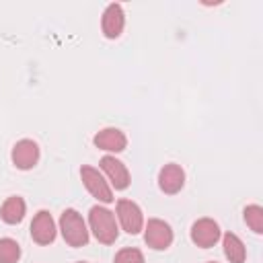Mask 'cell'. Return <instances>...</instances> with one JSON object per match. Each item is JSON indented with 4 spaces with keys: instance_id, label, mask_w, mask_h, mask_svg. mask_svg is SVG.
I'll return each mask as SVG.
<instances>
[{
    "instance_id": "obj_1",
    "label": "cell",
    "mask_w": 263,
    "mask_h": 263,
    "mask_svg": "<svg viewBox=\"0 0 263 263\" xmlns=\"http://www.w3.org/2000/svg\"><path fill=\"white\" fill-rule=\"evenodd\" d=\"M88 224H90V230L95 234V238L103 245H111L117 240V222H115V216L113 212H109L107 208L103 205H92L90 212H88Z\"/></svg>"
},
{
    "instance_id": "obj_2",
    "label": "cell",
    "mask_w": 263,
    "mask_h": 263,
    "mask_svg": "<svg viewBox=\"0 0 263 263\" xmlns=\"http://www.w3.org/2000/svg\"><path fill=\"white\" fill-rule=\"evenodd\" d=\"M60 232L64 236V240L70 245V247H82L88 242V230H86V224L82 220V216L68 208L62 212L60 216Z\"/></svg>"
},
{
    "instance_id": "obj_3",
    "label": "cell",
    "mask_w": 263,
    "mask_h": 263,
    "mask_svg": "<svg viewBox=\"0 0 263 263\" xmlns=\"http://www.w3.org/2000/svg\"><path fill=\"white\" fill-rule=\"evenodd\" d=\"M80 179H82L84 187L88 189V193H90L95 199H99V201H103V203H111V201H113V191H111V187L107 185L105 177H103L97 168L84 164V166L80 168Z\"/></svg>"
},
{
    "instance_id": "obj_4",
    "label": "cell",
    "mask_w": 263,
    "mask_h": 263,
    "mask_svg": "<svg viewBox=\"0 0 263 263\" xmlns=\"http://www.w3.org/2000/svg\"><path fill=\"white\" fill-rule=\"evenodd\" d=\"M144 240L150 249L154 251H164L171 247L173 242V230L171 226L164 222V220H158V218H152L148 220L146 224V230H144Z\"/></svg>"
},
{
    "instance_id": "obj_5",
    "label": "cell",
    "mask_w": 263,
    "mask_h": 263,
    "mask_svg": "<svg viewBox=\"0 0 263 263\" xmlns=\"http://www.w3.org/2000/svg\"><path fill=\"white\" fill-rule=\"evenodd\" d=\"M117 218H119V224L121 228L127 232V234H138L144 226V216H142V210L136 201L132 199H119L117 201Z\"/></svg>"
},
{
    "instance_id": "obj_6",
    "label": "cell",
    "mask_w": 263,
    "mask_h": 263,
    "mask_svg": "<svg viewBox=\"0 0 263 263\" xmlns=\"http://www.w3.org/2000/svg\"><path fill=\"white\" fill-rule=\"evenodd\" d=\"M10 158H12V164L21 171H29L37 164L39 160V146L33 142V140H18L14 146H12V152H10Z\"/></svg>"
},
{
    "instance_id": "obj_7",
    "label": "cell",
    "mask_w": 263,
    "mask_h": 263,
    "mask_svg": "<svg viewBox=\"0 0 263 263\" xmlns=\"http://www.w3.org/2000/svg\"><path fill=\"white\" fill-rule=\"evenodd\" d=\"M220 238V226L212 220V218H199L193 222L191 226V240L201 247V249H208L212 245H216Z\"/></svg>"
},
{
    "instance_id": "obj_8",
    "label": "cell",
    "mask_w": 263,
    "mask_h": 263,
    "mask_svg": "<svg viewBox=\"0 0 263 263\" xmlns=\"http://www.w3.org/2000/svg\"><path fill=\"white\" fill-rule=\"evenodd\" d=\"M31 238L37 245L53 242V238H55V222H53L49 212H45V210L37 212V216L31 222Z\"/></svg>"
},
{
    "instance_id": "obj_9",
    "label": "cell",
    "mask_w": 263,
    "mask_h": 263,
    "mask_svg": "<svg viewBox=\"0 0 263 263\" xmlns=\"http://www.w3.org/2000/svg\"><path fill=\"white\" fill-rule=\"evenodd\" d=\"M92 142H95V146L99 150H105V152H121L127 146L125 134L121 129H117V127H105V129H101L99 134H95Z\"/></svg>"
},
{
    "instance_id": "obj_10",
    "label": "cell",
    "mask_w": 263,
    "mask_h": 263,
    "mask_svg": "<svg viewBox=\"0 0 263 263\" xmlns=\"http://www.w3.org/2000/svg\"><path fill=\"white\" fill-rule=\"evenodd\" d=\"M101 168H103V173L107 175V179L111 181V185L115 189H125L129 185V171L115 156H103L101 158Z\"/></svg>"
},
{
    "instance_id": "obj_11",
    "label": "cell",
    "mask_w": 263,
    "mask_h": 263,
    "mask_svg": "<svg viewBox=\"0 0 263 263\" xmlns=\"http://www.w3.org/2000/svg\"><path fill=\"white\" fill-rule=\"evenodd\" d=\"M183 185H185V173H183V168L179 164L171 162V164H164L160 168V173H158V187L164 193H168V195L179 193L183 189Z\"/></svg>"
},
{
    "instance_id": "obj_12",
    "label": "cell",
    "mask_w": 263,
    "mask_h": 263,
    "mask_svg": "<svg viewBox=\"0 0 263 263\" xmlns=\"http://www.w3.org/2000/svg\"><path fill=\"white\" fill-rule=\"evenodd\" d=\"M123 25H125V16H123V8L119 4H109L103 12V18H101V29H103V35L109 37V39H115L121 35L123 31Z\"/></svg>"
},
{
    "instance_id": "obj_13",
    "label": "cell",
    "mask_w": 263,
    "mask_h": 263,
    "mask_svg": "<svg viewBox=\"0 0 263 263\" xmlns=\"http://www.w3.org/2000/svg\"><path fill=\"white\" fill-rule=\"evenodd\" d=\"M25 212H27V205L23 201V197H8L2 208H0V218L6 222V224H18L23 218H25Z\"/></svg>"
},
{
    "instance_id": "obj_14",
    "label": "cell",
    "mask_w": 263,
    "mask_h": 263,
    "mask_svg": "<svg viewBox=\"0 0 263 263\" xmlns=\"http://www.w3.org/2000/svg\"><path fill=\"white\" fill-rule=\"evenodd\" d=\"M224 255L230 263H245V257H247V251H245V245L242 240L234 234V232H226L224 234Z\"/></svg>"
},
{
    "instance_id": "obj_15",
    "label": "cell",
    "mask_w": 263,
    "mask_h": 263,
    "mask_svg": "<svg viewBox=\"0 0 263 263\" xmlns=\"http://www.w3.org/2000/svg\"><path fill=\"white\" fill-rule=\"evenodd\" d=\"M242 214H245V222H247V226H249L253 232L261 234V232H263V208L253 203V205H247Z\"/></svg>"
},
{
    "instance_id": "obj_16",
    "label": "cell",
    "mask_w": 263,
    "mask_h": 263,
    "mask_svg": "<svg viewBox=\"0 0 263 263\" xmlns=\"http://www.w3.org/2000/svg\"><path fill=\"white\" fill-rule=\"evenodd\" d=\"M21 257V247L12 238H0V263H16Z\"/></svg>"
},
{
    "instance_id": "obj_17",
    "label": "cell",
    "mask_w": 263,
    "mask_h": 263,
    "mask_svg": "<svg viewBox=\"0 0 263 263\" xmlns=\"http://www.w3.org/2000/svg\"><path fill=\"white\" fill-rule=\"evenodd\" d=\"M113 263H144V255L138 251V249H121Z\"/></svg>"
},
{
    "instance_id": "obj_18",
    "label": "cell",
    "mask_w": 263,
    "mask_h": 263,
    "mask_svg": "<svg viewBox=\"0 0 263 263\" xmlns=\"http://www.w3.org/2000/svg\"><path fill=\"white\" fill-rule=\"evenodd\" d=\"M78 263H86V261H78Z\"/></svg>"
},
{
    "instance_id": "obj_19",
    "label": "cell",
    "mask_w": 263,
    "mask_h": 263,
    "mask_svg": "<svg viewBox=\"0 0 263 263\" xmlns=\"http://www.w3.org/2000/svg\"><path fill=\"white\" fill-rule=\"evenodd\" d=\"M210 263H216V261H210Z\"/></svg>"
}]
</instances>
